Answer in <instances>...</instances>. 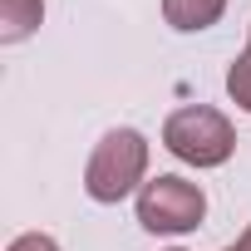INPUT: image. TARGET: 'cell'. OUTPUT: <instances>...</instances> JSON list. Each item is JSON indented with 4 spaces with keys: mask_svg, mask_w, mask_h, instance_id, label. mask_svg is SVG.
I'll return each instance as SVG.
<instances>
[{
    "mask_svg": "<svg viewBox=\"0 0 251 251\" xmlns=\"http://www.w3.org/2000/svg\"><path fill=\"white\" fill-rule=\"evenodd\" d=\"M148 173V138L138 128H113L99 138L84 168V192L94 202H123Z\"/></svg>",
    "mask_w": 251,
    "mask_h": 251,
    "instance_id": "6da1fadb",
    "label": "cell"
},
{
    "mask_svg": "<svg viewBox=\"0 0 251 251\" xmlns=\"http://www.w3.org/2000/svg\"><path fill=\"white\" fill-rule=\"evenodd\" d=\"M163 143L173 158L192 163V168H222L236 148V128H231V118L207 108V103H187L177 113H168L163 123Z\"/></svg>",
    "mask_w": 251,
    "mask_h": 251,
    "instance_id": "7a4b0ae2",
    "label": "cell"
},
{
    "mask_svg": "<svg viewBox=\"0 0 251 251\" xmlns=\"http://www.w3.org/2000/svg\"><path fill=\"white\" fill-rule=\"evenodd\" d=\"M207 217V197L197 182L177 177V173H163L153 182H143L138 192V222L158 236H182V231H197V222Z\"/></svg>",
    "mask_w": 251,
    "mask_h": 251,
    "instance_id": "3957f363",
    "label": "cell"
},
{
    "mask_svg": "<svg viewBox=\"0 0 251 251\" xmlns=\"http://www.w3.org/2000/svg\"><path fill=\"white\" fill-rule=\"evenodd\" d=\"M45 0H0V45H20L40 30Z\"/></svg>",
    "mask_w": 251,
    "mask_h": 251,
    "instance_id": "277c9868",
    "label": "cell"
},
{
    "mask_svg": "<svg viewBox=\"0 0 251 251\" xmlns=\"http://www.w3.org/2000/svg\"><path fill=\"white\" fill-rule=\"evenodd\" d=\"M222 10H226V0H163V15H168V25L173 30H212L217 20H222Z\"/></svg>",
    "mask_w": 251,
    "mask_h": 251,
    "instance_id": "5b68a950",
    "label": "cell"
},
{
    "mask_svg": "<svg viewBox=\"0 0 251 251\" xmlns=\"http://www.w3.org/2000/svg\"><path fill=\"white\" fill-rule=\"evenodd\" d=\"M226 94H231V103H236V108H246V113H251V54L231 59V69H226Z\"/></svg>",
    "mask_w": 251,
    "mask_h": 251,
    "instance_id": "8992f818",
    "label": "cell"
},
{
    "mask_svg": "<svg viewBox=\"0 0 251 251\" xmlns=\"http://www.w3.org/2000/svg\"><path fill=\"white\" fill-rule=\"evenodd\" d=\"M5 251H59V241L45 236V231H25V236H15Z\"/></svg>",
    "mask_w": 251,
    "mask_h": 251,
    "instance_id": "52a82bcc",
    "label": "cell"
},
{
    "mask_svg": "<svg viewBox=\"0 0 251 251\" xmlns=\"http://www.w3.org/2000/svg\"><path fill=\"white\" fill-rule=\"evenodd\" d=\"M236 251H251V226L241 231V241H236Z\"/></svg>",
    "mask_w": 251,
    "mask_h": 251,
    "instance_id": "ba28073f",
    "label": "cell"
},
{
    "mask_svg": "<svg viewBox=\"0 0 251 251\" xmlns=\"http://www.w3.org/2000/svg\"><path fill=\"white\" fill-rule=\"evenodd\" d=\"M246 54H251V30H246Z\"/></svg>",
    "mask_w": 251,
    "mask_h": 251,
    "instance_id": "9c48e42d",
    "label": "cell"
},
{
    "mask_svg": "<svg viewBox=\"0 0 251 251\" xmlns=\"http://www.w3.org/2000/svg\"><path fill=\"white\" fill-rule=\"evenodd\" d=\"M226 251H236V246H226Z\"/></svg>",
    "mask_w": 251,
    "mask_h": 251,
    "instance_id": "30bf717a",
    "label": "cell"
},
{
    "mask_svg": "<svg viewBox=\"0 0 251 251\" xmlns=\"http://www.w3.org/2000/svg\"><path fill=\"white\" fill-rule=\"evenodd\" d=\"M173 251H177V246H173Z\"/></svg>",
    "mask_w": 251,
    "mask_h": 251,
    "instance_id": "8fae6325",
    "label": "cell"
}]
</instances>
